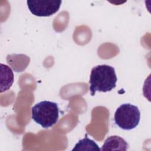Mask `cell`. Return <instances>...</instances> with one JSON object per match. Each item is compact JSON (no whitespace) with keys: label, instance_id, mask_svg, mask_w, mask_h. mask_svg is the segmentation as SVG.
<instances>
[{"label":"cell","instance_id":"cell-7","mask_svg":"<svg viewBox=\"0 0 151 151\" xmlns=\"http://www.w3.org/2000/svg\"><path fill=\"white\" fill-rule=\"evenodd\" d=\"M73 151H80V150H96L100 151V149L99 148L97 144L94 142L93 140L90 139L87 134L84 139L80 140L76 145L72 149Z\"/></svg>","mask_w":151,"mask_h":151},{"label":"cell","instance_id":"cell-6","mask_svg":"<svg viewBox=\"0 0 151 151\" xmlns=\"http://www.w3.org/2000/svg\"><path fill=\"white\" fill-rule=\"evenodd\" d=\"M1 67V93L9 89L14 82V73L7 65L0 64Z\"/></svg>","mask_w":151,"mask_h":151},{"label":"cell","instance_id":"cell-3","mask_svg":"<svg viewBox=\"0 0 151 151\" xmlns=\"http://www.w3.org/2000/svg\"><path fill=\"white\" fill-rule=\"evenodd\" d=\"M114 120L116 124L120 129L125 130H132L139 123L140 112L136 106L124 103L117 109Z\"/></svg>","mask_w":151,"mask_h":151},{"label":"cell","instance_id":"cell-5","mask_svg":"<svg viewBox=\"0 0 151 151\" xmlns=\"http://www.w3.org/2000/svg\"><path fill=\"white\" fill-rule=\"evenodd\" d=\"M129 147L128 143L122 137L119 136H109L104 142L101 149L104 150H127Z\"/></svg>","mask_w":151,"mask_h":151},{"label":"cell","instance_id":"cell-1","mask_svg":"<svg viewBox=\"0 0 151 151\" xmlns=\"http://www.w3.org/2000/svg\"><path fill=\"white\" fill-rule=\"evenodd\" d=\"M117 78L115 69L106 65H98L94 67L90 76V91L91 96H94L96 91H110L116 86Z\"/></svg>","mask_w":151,"mask_h":151},{"label":"cell","instance_id":"cell-4","mask_svg":"<svg viewBox=\"0 0 151 151\" xmlns=\"http://www.w3.org/2000/svg\"><path fill=\"white\" fill-rule=\"evenodd\" d=\"M27 4L33 15L37 17H50L59 10L61 1L28 0Z\"/></svg>","mask_w":151,"mask_h":151},{"label":"cell","instance_id":"cell-2","mask_svg":"<svg viewBox=\"0 0 151 151\" xmlns=\"http://www.w3.org/2000/svg\"><path fill=\"white\" fill-rule=\"evenodd\" d=\"M32 120L42 127L47 129L54 125L58 120L59 109L58 104L50 101H42L31 109Z\"/></svg>","mask_w":151,"mask_h":151}]
</instances>
